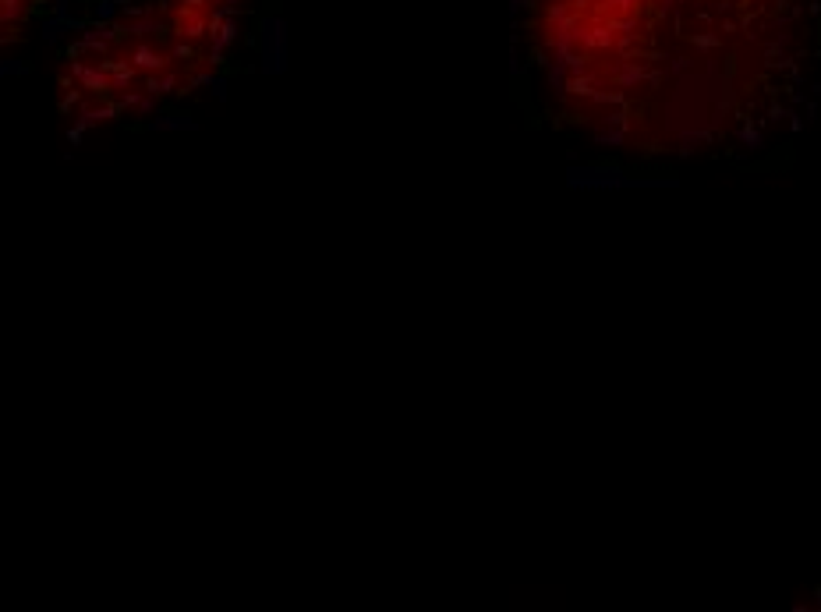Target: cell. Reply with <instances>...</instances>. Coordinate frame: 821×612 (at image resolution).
Returning a JSON list of instances; mask_svg holds the SVG:
<instances>
[{
    "mask_svg": "<svg viewBox=\"0 0 821 612\" xmlns=\"http://www.w3.org/2000/svg\"><path fill=\"white\" fill-rule=\"evenodd\" d=\"M556 110L627 153L754 142L797 64L793 0H535Z\"/></svg>",
    "mask_w": 821,
    "mask_h": 612,
    "instance_id": "1",
    "label": "cell"
},
{
    "mask_svg": "<svg viewBox=\"0 0 821 612\" xmlns=\"http://www.w3.org/2000/svg\"><path fill=\"white\" fill-rule=\"evenodd\" d=\"M244 0H160L67 46L61 110L74 124L145 113L213 75L234 43Z\"/></svg>",
    "mask_w": 821,
    "mask_h": 612,
    "instance_id": "2",
    "label": "cell"
},
{
    "mask_svg": "<svg viewBox=\"0 0 821 612\" xmlns=\"http://www.w3.org/2000/svg\"><path fill=\"white\" fill-rule=\"evenodd\" d=\"M32 8H36V0H4V29H8V36L14 29H21V21L32 14Z\"/></svg>",
    "mask_w": 821,
    "mask_h": 612,
    "instance_id": "3",
    "label": "cell"
}]
</instances>
